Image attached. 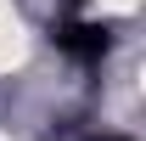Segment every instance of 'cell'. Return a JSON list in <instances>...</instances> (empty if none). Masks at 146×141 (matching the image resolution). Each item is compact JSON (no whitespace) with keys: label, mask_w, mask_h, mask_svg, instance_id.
<instances>
[{"label":"cell","mask_w":146,"mask_h":141,"mask_svg":"<svg viewBox=\"0 0 146 141\" xmlns=\"http://www.w3.org/2000/svg\"><path fill=\"white\" fill-rule=\"evenodd\" d=\"M56 45L73 56V62H101L112 51V28L107 23H90V17H62L56 23Z\"/></svg>","instance_id":"cell-1"}]
</instances>
